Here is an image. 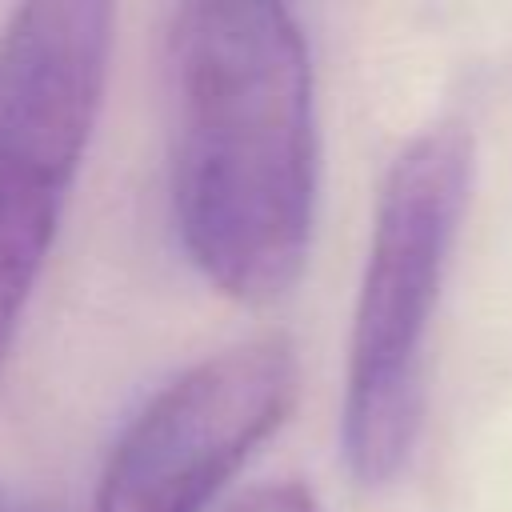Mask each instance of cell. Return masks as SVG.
I'll return each instance as SVG.
<instances>
[{
    "instance_id": "4",
    "label": "cell",
    "mask_w": 512,
    "mask_h": 512,
    "mask_svg": "<svg viewBox=\"0 0 512 512\" xmlns=\"http://www.w3.org/2000/svg\"><path fill=\"white\" fill-rule=\"evenodd\" d=\"M296 352L280 336L220 348L128 420L112 444L92 512H204L296 400Z\"/></svg>"
},
{
    "instance_id": "2",
    "label": "cell",
    "mask_w": 512,
    "mask_h": 512,
    "mask_svg": "<svg viewBox=\"0 0 512 512\" xmlns=\"http://www.w3.org/2000/svg\"><path fill=\"white\" fill-rule=\"evenodd\" d=\"M472 132L460 120L424 128L392 160L348 336L340 448L356 484H392L424 416V348L460 220L472 192Z\"/></svg>"
},
{
    "instance_id": "3",
    "label": "cell",
    "mask_w": 512,
    "mask_h": 512,
    "mask_svg": "<svg viewBox=\"0 0 512 512\" xmlns=\"http://www.w3.org/2000/svg\"><path fill=\"white\" fill-rule=\"evenodd\" d=\"M112 20L100 0H36L0 36V360L92 140Z\"/></svg>"
},
{
    "instance_id": "6",
    "label": "cell",
    "mask_w": 512,
    "mask_h": 512,
    "mask_svg": "<svg viewBox=\"0 0 512 512\" xmlns=\"http://www.w3.org/2000/svg\"><path fill=\"white\" fill-rule=\"evenodd\" d=\"M0 512H56V508H48L40 500H28V496H20V492L0 484Z\"/></svg>"
},
{
    "instance_id": "5",
    "label": "cell",
    "mask_w": 512,
    "mask_h": 512,
    "mask_svg": "<svg viewBox=\"0 0 512 512\" xmlns=\"http://www.w3.org/2000/svg\"><path fill=\"white\" fill-rule=\"evenodd\" d=\"M232 512H320L304 484H272L240 500Z\"/></svg>"
},
{
    "instance_id": "1",
    "label": "cell",
    "mask_w": 512,
    "mask_h": 512,
    "mask_svg": "<svg viewBox=\"0 0 512 512\" xmlns=\"http://www.w3.org/2000/svg\"><path fill=\"white\" fill-rule=\"evenodd\" d=\"M168 188L180 248L240 304L300 280L316 224L308 36L276 0H196L168 20Z\"/></svg>"
}]
</instances>
